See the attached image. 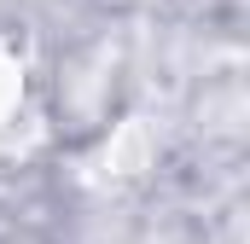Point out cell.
<instances>
[{
	"instance_id": "obj_1",
	"label": "cell",
	"mask_w": 250,
	"mask_h": 244,
	"mask_svg": "<svg viewBox=\"0 0 250 244\" xmlns=\"http://www.w3.org/2000/svg\"><path fill=\"white\" fill-rule=\"evenodd\" d=\"M18 99H23V64H18V53L0 41V122L18 111Z\"/></svg>"
}]
</instances>
